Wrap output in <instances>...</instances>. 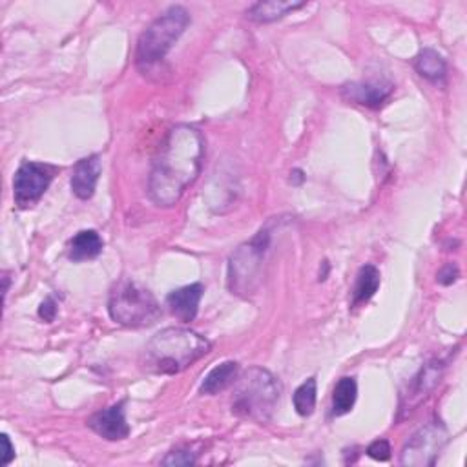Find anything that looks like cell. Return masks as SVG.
<instances>
[{"label": "cell", "mask_w": 467, "mask_h": 467, "mask_svg": "<svg viewBox=\"0 0 467 467\" xmlns=\"http://www.w3.org/2000/svg\"><path fill=\"white\" fill-rule=\"evenodd\" d=\"M205 139L190 125L174 127L165 138L152 163L148 195L163 208L177 205L185 190L194 185L203 168Z\"/></svg>", "instance_id": "cell-1"}, {"label": "cell", "mask_w": 467, "mask_h": 467, "mask_svg": "<svg viewBox=\"0 0 467 467\" xmlns=\"http://www.w3.org/2000/svg\"><path fill=\"white\" fill-rule=\"evenodd\" d=\"M210 353V341L190 329L168 327L145 347L143 367L152 375H179Z\"/></svg>", "instance_id": "cell-2"}, {"label": "cell", "mask_w": 467, "mask_h": 467, "mask_svg": "<svg viewBox=\"0 0 467 467\" xmlns=\"http://www.w3.org/2000/svg\"><path fill=\"white\" fill-rule=\"evenodd\" d=\"M280 400L281 384L278 378L263 367H251L242 376H238L236 386H234L230 407L232 413L240 418L256 424H267L278 409Z\"/></svg>", "instance_id": "cell-3"}, {"label": "cell", "mask_w": 467, "mask_h": 467, "mask_svg": "<svg viewBox=\"0 0 467 467\" xmlns=\"http://www.w3.org/2000/svg\"><path fill=\"white\" fill-rule=\"evenodd\" d=\"M272 223L263 226L256 236L240 245L228 260L226 285L232 294L240 298H251L256 294L263 281V265L271 247Z\"/></svg>", "instance_id": "cell-4"}, {"label": "cell", "mask_w": 467, "mask_h": 467, "mask_svg": "<svg viewBox=\"0 0 467 467\" xmlns=\"http://www.w3.org/2000/svg\"><path fill=\"white\" fill-rule=\"evenodd\" d=\"M108 312L115 323L130 329L150 327L161 318V307L156 296L130 278L113 285L108 300Z\"/></svg>", "instance_id": "cell-5"}, {"label": "cell", "mask_w": 467, "mask_h": 467, "mask_svg": "<svg viewBox=\"0 0 467 467\" xmlns=\"http://www.w3.org/2000/svg\"><path fill=\"white\" fill-rule=\"evenodd\" d=\"M190 24V14L183 6H172L159 15L139 37L136 62L147 71L161 62Z\"/></svg>", "instance_id": "cell-6"}, {"label": "cell", "mask_w": 467, "mask_h": 467, "mask_svg": "<svg viewBox=\"0 0 467 467\" xmlns=\"http://www.w3.org/2000/svg\"><path fill=\"white\" fill-rule=\"evenodd\" d=\"M447 438H449V433L440 420H433L425 424L404 445L400 463L415 465V467L434 465L436 458L440 456L442 449L447 443Z\"/></svg>", "instance_id": "cell-7"}, {"label": "cell", "mask_w": 467, "mask_h": 467, "mask_svg": "<svg viewBox=\"0 0 467 467\" xmlns=\"http://www.w3.org/2000/svg\"><path fill=\"white\" fill-rule=\"evenodd\" d=\"M55 168L50 165L24 161L14 179V197L19 208H30L41 201L53 179Z\"/></svg>", "instance_id": "cell-8"}, {"label": "cell", "mask_w": 467, "mask_h": 467, "mask_svg": "<svg viewBox=\"0 0 467 467\" xmlns=\"http://www.w3.org/2000/svg\"><path fill=\"white\" fill-rule=\"evenodd\" d=\"M443 369H445L443 360H433V362H429L427 366L422 367V371L409 384L407 393L402 396L400 411H402L404 416L411 415L422 402H425L429 398V395L440 384Z\"/></svg>", "instance_id": "cell-9"}, {"label": "cell", "mask_w": 467, "mask_h": 467, "mask_svg": "<svg viewBox=\"0 0 467 467\" xmlns=\"http://www.w3.org/2000/svg\"><path fill=\"white\" fill-rule=\"evenodd\" d=\"M86 424L95 434H99L108 442H119L129 438L130 434V425L127 424V416H125V402L97 411L88 418Z\"/></svg>", "instance_id": "cell-10"}, {"label": "cell", "mask_w": 467, "mask_h": 467, "mask_svg": "<svg viewBox=\"0 0 467 467\" xmlns=\"http://www.w3.org/2000/svg\"><path fill=\"white\" fill-rule=\"evenodd\" d=\"M393 93V84L375 81V82H350L341 88V95L367 108H380Z\"/></svg>", "instance_id": "cell-11"}, {"label": "cell", "mask_w": 467, "mask_h": 467, "mask_svg": "<svg viewBox=\"0 0 467 467\" xmlns=\"http://www.w3.org/2000/svg\"><path fill=\"white\" fill-rule=\"evenodd\" d=\"M203 292H205V287L201 283H192V285L181 287L177 291H172L167 296V305L170 307L172 314L177 316L183 323H190L197 316V309H199Z\"/></svg>", "instance_id": "cell-12"}, {"label": "cell", "mask_w": 467, "mask_h": 467, "mask_svg": "<svg viewBox=\"0 0 467 467\" xmlns=\"http://www.w3.org/2000/svg\"><path fill=\"white\" fill-rule=\"evenodd\" d=\"M102 172V163L99 156H90L73 167L71 172V190L79 199H90L95 194V186L99 181V176Z\"/></svg>", "instance_id": "cell-13"}, {"label": "cell", "mask_w": 467, "mask_h": 467, "mask_svg": "<svg viewBox=\"0 0 467 467\" xmlns=\"http://www.w3.org/2000/svg\"><path fill=\"white\" fill-rule=\"evenodd\" d=\"M307 3H300V0H267V3H258L247 10V19L254 23H274L278 19H283L291 12H296L303 8Z\"/></svg>", "instance_id": "cell-14"}, {"label": "cell", "mask_w": 467, "mask_h": 467, "mask_svg": "<svg viewBox=\"0 0 467 467\" xmlns=\"http://www.w3.org/2000/svg\"><path fill=\"white\" fill-rule=\"evenodd\" d=\"M104 242L97 230H81L70 240L68 256L71 262H88L95 260L102 253Z\"/></svg>", "instance_id": "cell-15"}, {"label": "cell", "mask_w": 467, "mask_h": 467, "mask_svg": "<svg viewBox=\"0 0 467 467\" xmlns=\"http://www.w3.org/2000/svg\"><path fill=\"white\" fill-rule=\"evenodd\" d=\"M240 376V366L236 362H223L215 366L203 380L201 384V395H217L230 387L232 384H236Z\"/></svg>", "instance_id": "cell-16"}, {"label": "cell", "mask_w": 467, "mask_h": 467, "mask_svg": "<svg viewBox=\"0 0 467 467\" xmlns=\"http://www.w3.org/2000/svg\"><path fill=\"white\" fill-rule=\"evenodd\" d=\"M415 70L418 71L420 77H424L431 82H443V79L447 75L445 59L431 48H425L418 53V57L415 59Z\"/></svg>", "instance_id": "cell-17"}, {"label": "cell", "mask_w": 467, "mask_h": 467, "mask_svg": "<svg viewBox=\"0 0 467 467\" xmlns=\"http://www.w3.org/2000/svg\"><path fill=\"white\" fill-rule=\"evenodd\" d=\"M380 281V271L375 265L362 267L353 289V307L367 303L378 292Z\"/></svg>", "instance_id": "cell-18"}, {"label": "cell", "mask_w": 467, "mask_h": 467, "mask_svg": "<svg viewBox=\"0 0 467 467\" xmlns=\"http://www.w3.org/2000/svg\"><path fill=\"white\" fill-rule=\"evenodd\" d=\"M357 396H358L357 380L350 378V376H343L336 384L334 393H332V415L334 416L347 415L350 409L355 407Z\"/></svg>", "instance_id": "cell-19"}, {"label": "cell", "mask_w": 467, "mask_h": 467, "mask_svg": "<svg viewBox=\"0 0 467 467\" xmlns=\"http://www.w3.org/2000/svg\"><path fill=\"white\" fill-rule=\"evenodd\" d=\"M316 395H318V387H316V378H309L305 380L296 391H294V409L300 416H310L314 413L316 407Z\"/></svg>", "instance_id": "cell-20"}, {"label": "cell", "mask_w": 467, "mask_h": 467, "mask_svg": "<svg viewBox=\"0 0 467 467\" xmlns=\"http://www.w3.org/2000/svg\"><path fill=\"white\" fill-rule=\"evenodd\" d=\"M197 460H195V454L188 449H176L172 453H168L165 458H163V465H194Z\"/></svg>", "instance_id": "cell-21"}, {"label": "cell", "mask_w": 467, "mask_h": 467, "mask_svg": "<svg viewBox=\"0 0 467 467\" xmlns=\"http://www.w3.org/2000/svg\"><path fill=\"white\" fill-rule=\"evenodd\" d=\"M367 454L378 462H387L391 458V445L387 440H376L367 447Z\"/></svg>", "instance_id": "cell-22"}, {"label": "cell", "mask_w": 467, "mask_h": 467, "mask_svg": "<svg viewBox=\"0 0 467 467\" xmlns=\"http://www.w3.org/2000/svg\"><path fill=\"white\" fill-rule=\"evenodd\" d=\"M39 316L44 321H48V323H52L55 319V316H57V303H55L53 298H48V300L43 301V305L39 309Z\"/></svg>", "instance_id": "cell-23"}, {"label": "cell", "mask_w": 467, "mask_h": 467, "mask_svg": "<svg viewBox=\"0 0 467 467\" xmlns=\"http://www.w3.org/2000/svg\"><path fill=\"white\" fill-rule=\"evenodd\" d=\"M458 280V267L453 263H447L440 272H438V281L442 285H451Z\"/></svg>", "instance_id": "cell-24"}, {"label": "cell", "mask_w": 467, "mask_h": 467, "mask_svg": "<svg viewBox=\"0 0 467 467\" xmlns=\"http://www.w3.org/2000/svg\"><path fill=\"white\" fill-rule=\"evenodd\" d=\"M0 438H3V445H5V451H3V462H0V463H3V465H10L12 462H14V458H15V447L12 445V442H10V436L5 433L3 436H0Z\"/></svg>", "instance_id": "cell-25"}]
</instances>
